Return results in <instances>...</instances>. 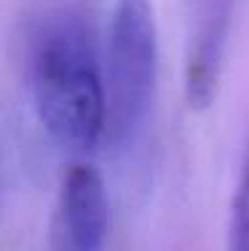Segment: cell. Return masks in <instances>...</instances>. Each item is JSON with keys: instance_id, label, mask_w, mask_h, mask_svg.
<instances>
[{"instance_id": "cell-5", "label": "cell", "mask_w": 249, "mask_h": 251, "mask_svg": "<svg viewBox=\"0 0 249 251\" xmlns=\"http://www.w3.org/2000/svg\"><path fill=\"white\" fill-rule=\"evenodd\" d=\"M228 251H249V142L241 160L239 182L230 203V225H228Z\"/></svg>"}, {"instance_id": "cell-4", "label": "cell", "mask_w": 249, "mask_h": 251, "mask_svg": "<svg viewBox=\"0 0 249 251\" xmlns=\"http://www.w3.org/2000/svg\"><path fill=\"white\" fill-rule=\"evenodd\" d=\"M110 206L91 166H73L62 179L51 225V251H105Z\"/></svg>"}, {"instance_id": "cell-1", "label": "cell", "mask_w": 249, "mask_h": 251, "mask_svg": "<svg viewBox=\"0 0 249 251\" xmlns=\"http://www.w3.org/2000/svg\"><path fill=\"white\" fill-rule=\"evenodd\" d=\"M35 110L59 147L86 152L105 131V80L78 14L43 16L29 46Z\"/></svg>"}, {"instance_id": "cell-2", "label": "cell", "mask_w": 249, "mask_h": 251, "mask_svg": "<svg viewBox=\"0 0 249 251\" xmlns=\"http://www.w3.org/2000/svg\"><path fill=\"white\" fill-rule=\"evenodd\" d=\"M158 80V29L150 0H118L110 22L105 131L129 145L145 128Z\"/></svg>"}, {"instance_id": "cell-3", "label": "cell", "mask_w": 249, "mask_h": 251, "mask_svg": "<svg viewBox=\"0 0 249 251\" xmlns=\"http://www.w3.org/2000/svg\"><path fill=\"white\" fill-rule=\"evenodd\" d=\"M236 0H188L185 97L195 110L215 101L225 67Z\"/></svg>"}]
</instances>
